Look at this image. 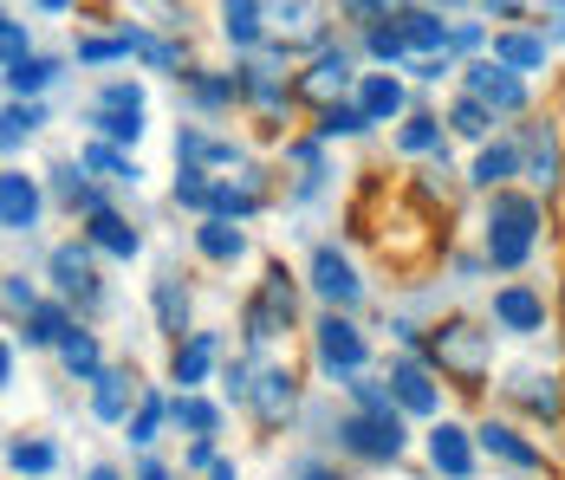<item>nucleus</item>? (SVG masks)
I'll return each mask as SVG.
<instances>
[{"label": "nucleus", "instance_id": "nucleus-1", "mask_svg": "<svg viewBox=\"0 0 565 480\" xmlns=\"http://www.w3.org/2000/svg\"><path fill=\"white\" fill-rule=\"evenodd\" d=\"M540 227H546V202L533 189H501L481 209V260L494 273H520L540 254Z\"/></svg>", "mask_w": 565, "mask_h": 480}, {"label": "nucleus", "instance_id": "nucleus-2", "mask_svg": "<svg viewBox=\"0 0 565 480\" xmlns=\"http://www.w3.org/2000/svg\"><path fill=\"white\" fill-rule=\"evenodd\" d=\"M423 358L449 376L455 390H481L488 371H494V331L475 319H443V324H429Z\"/></svg>", "mask_w": 565, "mask_h": 480}, {"label": "nucleus", "instance_id": "nucleus-3", "mask_svg": "<svg viewBox=\"0 0 565 480\" xmlns=\"http://www.w3.org/2000/svg\"><path fill=\"white\" fill-rule=\"evenodd\" d=\"M143 117H150V92H143V78H105V85L92 92V105H85V130H92L98 143L137 150L143 130H150Z\"/></svg>", "mask_w": 565, "mask_h": 480}, {"label": "nucleus", "instance_id": "nucleus-4", "mask_svg": "<svg viewBox=\"0 0 565 480\" xmlns=\"http://www.w3.org/2000/svg\"><path fill=\"white\" fill-rule=\"evenodd\" d=\"M299 319V286H292V273L280 260H267V279H260V292H247V306H241V338L260 351V344H274L286 338Z\"/></svg>", "mask_w": 565, "mask_h": 480}, {"label": "nucleus", "instance_id": "nucleus-5", "mask_svg": "<svg viewBox=\"0 0 565 480\" xmlns=\"http://www.w3.org/2000/svg\"><path fill=\"white\" fill-rule=\"evenodd\" d=\"M358 53L351 46H326V53L306 58V72H292V105H312V110H332L344 98H358Z\"/></svg>", "mask_w": 565, "mask_h": 480}, {"label": "nucleus", "instance_id": "nucleus-6", "mask_svg": "<svg viewBox=\"0 0 565 480\" xmlns=\"http://www.w3.org/2000/svg\"><path fill=\"white\" fill-rule=\"evenodd\" d=\"M332 0H267V33L286 53H326L332 46Z\"/></svg>", "mask_w": 565, "mask_h": 480}, {"label": "nucleus", "instance_id": "nucleus-7", "mask_svg": "<svg viewBox=\"0 0 565 480\" xmlns=\"http://www.w3.org/2000/svg\"><path fill=\"white\" fill-rule=\"evenodd\" d=\"M461 92L481 98L494 117H526V105H533V78L508 72L501 58H468L461 65Z\"/></svg>", "mask_w": 565, "mask_h": 480}, {"label": "nucleus", "instance_id": "nucleus-8", "mask_svg": "<svg viewBox=\"0 0 565 480\" xmlns=\"http://www.w3.org/2000/svg\"><path fill=\"white\" fill-rule=\"evenodd\" d=\"M312 351H319V371L339 376V383L364 376V364H371V338L351 324V312H326L312 324Z\"/></svg>", "mask_w": 565, "mask_h": 480}, {"label": "nucleus", "instance_id": "nucleus-9", "mask_svg": "<svg viewBox=\"0 0 565 480\" xmlns=\"http://www.w3.org/2000/svg\"><path fill=\"white\" fill-rule=\"evenodd\" d=\"M384 383H391V396H396V409H403V416L443 423V383H436V371H429V358H423V351H396L391 371H384Z\"/></svg>", "mask_w": 565, "mask_h": 480}, {"label": "nucleus", "instance_id": "nucleus-10", "mask_svg": "<svg viewBox=\"0 0 565 480\" xmlns=\"http://www.w3.org/2000/svg\"><path fill=\"white\" fill-rule=\"evenodd\" d=\"M306 286L319 292L326 312H358V306H364V279H358V267L339 254V241L312 247V260H306Z\"/></svg>", "mask_w": 565, "mask_h": 480}, {"label": "nucleus", "instance_id": "nucleus-11", "mask_svg": "<svg viewBox=\"0 0 565 480\" xmlns=\"http://www.w3.org/2000/svg\"><path fill=\"white\" fill-rule=\"evenodd\" d=\"M339 448L344 455H358V461H403V448H409V428L403 416H339Z\"/></svg>", "mask_w": 565, "mask_h": 480}, {"label": "nucleus", "instance_id": "nucleus-12", "mask_svg": "<svg viewBox=\"0 0 565 480\" xmlns=\"http://www.w3.org/2000/svg\"><path fill=\"white\" fill-rule=\"evenodd\" d=\"M46 273H53L58 299L65 306H92L98 299V247L78 234V241H58L53 254H46Z\"/></svg>", "mask_w": 565, "mask_h": 480}, {"label": "nucleus", "instance_id": "nucleus-13", "mask_svg": "<svg viewBox=\"0 0 565 480\" xmlns=\"http://www.w3.org/2000/svg\"><path fill=\"white\" fill-rule=\"evenodd\" d=\"M520 157H526V182H533V195H540V202H546V195H559L565 150H559V124H553V117H533V124L520 130Z\"/></svg>", "mask_w": 565, "mask_h": 480}, {"label": "nucleus", "instance_id": "nucleus-14", "mask_svg": "<svg viewBox=\"0 0 565 480\" xmlns=\"http://www.w3.org/2000/svg\"><path fill=\"white\" fill-rule=\"evenodd\" d=\"M267 202H274V175H267L260 162H241L234 175H215V214H222V221H241V227H247Z\"/></svg>", "mask_w": 565, "mask_h": 480}, {"label": "nucleus", "instance_id": "nucleus-15", "mask_svg": "<svg viewBox=\"0 0 565 480\" xmlns=\"http://www.w3.org/2000/svg\"><path fill=\"white\" fill-rule=\"evenodd\" d=\"M40 209H46V189H40V175H26L20 162H7L0 169V234H33L40 227Z\"/></svg>", "mask_w": 565, "mask_h": 480}, {"label": "nucleus", "instance_id": "nucleus-16", "mask_svg": "<svg viewBox=\"0 0 565 480\" xmlns=\"http://www.w3.org/2000/svg\"><path fill=\"white\" fill-rule=\"evenodd\" d=\"M215 33H222L234 58H254L274 46V33H267V0H215Z\"/></svg>", "mask_w": 565, "mask_h": 480}, {"label": "nucleus", "instance_id": "nucleus-17", "mask_svg": "<svg viewBox=\"0 0 565 480\" xmlns=\"http://www.w3.org/2000/svg\"><path fill=\"white\" fill-rule=\"evenodd\" d=\"M488 58H501L520 78H540V72H553V40H546V26H494Z\"/></svg>", "mask_w": 565, "mask_h": 480}, {"label": "nucleus", "instance_id": "nucleus-18", "mask_svg": "<svg viewBox=\"0 0 565 480\" xmlns=\"http://www.w3.org/2000/svg\"><path fill=\"white\" fill-rule=\"evenodd\" d=\"M423 448H429V468L443 480H475V455H481V441H475V428L461 423H429V435H423Z\"/></svg>", "mask_w": 565, "mask_h": 480}, {"label": "nucleus", "instance_id": "nucleus-19", "mask_svg": "<svg viewBox=\"0 0 565 480\" xmlns=\"http://www.w3.org/2000/svg\"><path fill=\"white\" fill-rule=\"evenodd\" d=\"M391 150H396V157H429L436 169H449V124H443V110L416 105L391 130Z\"/></svg>", "mask_w": 565, "mask_h": 480}, {"label": "nucleus", "instance_id": "nucleus-20", "mask_svg": "<svg viewBox=\"0 0 565 480\" xmlns=\"http://www.w3.org/2000/svg\"><path fill=\"white\" fill-rule=\"evenodd\" d=\"M494 324L513 331V338H540L546 331V292L540 286H526V279H508V286H494Z\"/></svg>", "mask_w": 565, "mask_h": 480}, {"label": "nucleus", "instance_id": "nucleus-21", "mask_svg": "<svg viewBox=\"0 0 565 480\" xmlns=\"http://www.w3.org/2000/svg\"><path fill=\"white\" fill-rule=\"evenodd\" d=\"M247 409H254V423L260 428H286L292 423V416H299V383H292V371L260 364V371H254V396H247Z\"/></svg>", "mask_w": 565, "mask_h": 480}, {"label": "nucleus", "instance_id": "nucleus-22", "mask_svg": "<svg viewBox=\"0 0 565 480\" xmlns=\"http://www.w3.org/2000/svg\"><path fill=\"white\" fill-rule=\"evenodd\" d=\"M526 175V157H520V137H494V143H481L475 162H468V189H481V195H501Z\"/></svg>", "mask_w": 565, "mask_h": 480}, {"label": "nucleus", "instance_id": "nucleus-23", "mask_svg": "<svg viewBox=\"0 0 565 480\" xmlns=\"http://www.w3.org/2000/svg\"><path fill=\"white\" fill-rule=\"evenodd\" d=\"M182 105L195 117H227L241 105V72H215V65H189L182 78Z\"/></svg>", "mask_w": 565, "mask_h": 480}, {"label": "nucleus", "instance_id": "nucleus-24", "mask_svg": "<svg viewBox=\"0 0 565 480\" xmlns=\"http://www.w3.org/2000/svg\"><path fill=\"white\" fill-rule=\"evenodd\" d=\"M215 358H222V331H189V338L170 351L175 396H195V390L209 383V371H215Z\"/></svg>", "mask_w": 565, "mask_h": 480}, {"label": "nucleus", "instance_id": "nucleus-25", "mask_svg": "<svg viewBox=\"0 0 565 480\" xmlns=\"http://www.w3.org/2000/svg\"><path fill=\"white\" fill-rule=\"evenodd\" d=\"M358 110L371 117V124H403L416 98H409V78L403 72H364L358 78Z\"/></svg>", "mask_w": 565, "mask_h": 480}, {"label": "nucleus", "instance_id": "nucleus-26", "mask_svg": "<svg viewBox=\"0 0 565 480\" xmlns=\"http://www.w3.org/2000/svg\"><path fill=\"white\" fill-rule=\"evenodd\" d=\"M475 441H481L488 461H501V468H513V474H546V455H540L513 423H481L475 428Z\"/></svg>", "mask_w": 565, "mask_h": 480}, {"label": "nucleus", "instance_id": "nucleus-27", "mask_svg": "<svg viewBox=\"0 0 565 480\" xmlns=\"http://www.w3.org/2000/svg\"><path fill=\"white\" fill-rule=\"evenodd\" d=\"M85 241H92V247H98L105 260H124V267H130V260L143 254V227H137V221H130L124 209L92 214V221H85Z\"/></svg>", "mask_w": 565, "mask_h": 480}, {"label": "nucleus", "instance_id": "nucleus-28", "mask_svg": "<svg viewBox=\"0 0 565 480\" xmlns=\"http://www.w3.org/2000/svg\"><path fill=\"white\" fill-rule=\"evenodd\" d=\"M396 26H403V40H409V58H443L449 40H455V20L436 13V7H409V13H396Z\"/></svg>", "mask_w": 565, "mask_h": 480}, {"label": "nucleus", "instance_id": "nucleus-29", "mask_svg": "<svg viewBox=\"0 0 565 480\" xmlns=\"http://www.w3.org/2000/svg\"><path fill=\"white\" fill-rule=\"evenodd\" d=\"M72 331H78V319H72V306H65V299H46L40 312H26V319L13 324V338H20L26 351H58Z\"/></svg>", "mask_w": 565, "mask_h": 480}, {"label": "nucleus", "instance_id": "nucleus-30", "mask_svg": "<svg viewBox=\"0 0 565 480\" xmlns=\"http://www.w3.org/2000/svg\"><path fill=\"white\" fill-rule=\"evenodd\" d=\"M508 396L520 403V409H533L540 423H559V416H565V383L553 371H513Z\"/></svg>", "mask_w": 565, "mask_h": 480}, {"label": "nucleus", "instance_id": "nucleus-31", "mask_svg": "<svg viewBox=\"0 0 565 480\" xmlns=\"http://www.w3.org/2000/svg\"><path fill=\"white\" fill-rule=\"evenodd\" d=\"M78 162H85V175L92 182H111V189H143V162L130 157V150H117V143H85L78 150Z\"/></svg>", "mask_w": 565, "mask_h": 480}, {"label": "nucleus", "instance_id": "nucleus-32", "mask_svg": "<svg viewBox=\"0 0 565 480\" xmlns=\"http://www.w3.org/2000/svg\"><path fill=\"white\" fill-rule=\"evenodd\" d=\"M137 403H143L137 376L117 371V364L98 376V383H92V416H98V423H130V416H137Z\"/></svg>", "mask_w": 565, "mask_h": 480}, {"label": "nucleus", "instance_id": "nucleus-33", "mask_svg": "<svg viewBox=\"0 0 565 480\" xmlns=\"http://www.w3.org/2000/svg\"><path fill=\"white\" fill-rule=\"evenodd\" d=\"M247 227L241 221H222V214H209L202 227H195V254L209 260V267H234V260H247Z\"/></svg>", "mask_w": 565, "mask_h": 480}, {"label": "nucleus", "instance_id": "nucleus-34", "mask_svg": "<svg viewBox=\"0 0 565 480\" xmlns=\"http://www.w3.org/2000/svg\"><path fill=\"white\" fill-rule=\"evenodd\" d=\"M443 124H449V137H461V143H475V150H481V143H494V124H501V117L481 105V98L455 92L449 105H443Z\"/></svg>", "mask_w": 565, "mask_h": 480}, {"label": "nucleus", "instance_id": "nucleus-35", "mask_svg": "<svg viewBox=\"0 0 565 480\" xmlns=\"http://www.w3.org/2000/svg\"><path fill=\"white\" fill-rule=\"evenodd\" d=\"M137 40H143V26H117V33H78L72 40V58L78 65H117V58H137Z\"/></svg>", "mask_w": 565, "mask_h": 480}, {"label": "nucleus", "instance_id": "nucleus-36", "mask_svg": "<svg viewBox=\"0 0 565 480\" xmlns=\"http://www.w3.org/2000/svg\"><path fill=\"white\" fill-rule=\"evenodd\" d=\"M46 124H53V110H46V105L7 98V110H0V150H7V157H20V150H26V143L46 130Z\"/></svg>", "mask_w": 565, "mask_h": 480}, {"label": "nucleus", "instance_id": "nucleus-37", "mask_svg": "<svg viewBox=\"0 0 565 480\" xmlns=\"http://www.w3.org/2000/svg\"><path fill=\"white\" fill-rule=\"evenodd\" d=\"M137 58H143V72H157V78H189V40H175V33H150L143 26V40H137Z\"/></svg>", "mask_w": 565, "mask_h": 480}, {"label": "nucleus", "instance_id": "nucleus-38", "mask_svg": "<svg viewBox=\"0 0 565 480\" xmlns=\"http://www.w3.org/2000/svg\"><path fill=\"white\" fill-rule=\"evenodd\" d=\"M58 72H65V58H46V53H33L26 65H7V98H26V105H40V98L58 85Z\"/></svg>", "mask_w": 565, "mask_h": 480}, {"label": "nucleus", "instance_id": "nucleus-39", "mask_svg": "<svg viewBox=\"0 0 565 480\" xmlns=\"http://www.w3.org/2000/svg\"><path fill=\"white\" fill-rule=\"evenodd\" d=\"M58 371L72 376V383H98V376L111 371V364H105V351H98V331H85V324H78V331L58 344Z\"/></svg>", "mask_w": 565, "mask_h": 480}, {"label": "nucleus", "instance_id": "nucleus-40", "mask_svg": "<svg viewBox=\"0 0 565 480\" xmlns=\"http://www.w3.org/2000/svg\"><path fill=\"white\" fill-rule=\"evenodd\" d=\"M170 202L175 209H189V214H215V169H195V162H175V175H170Z\"/></svg>", "mask_w": 565, "mask_h": 480}, {"label": "nucleus", "instance_id": "nucleus-41", "mask_svg": "<svg viewBox=\"0 0 565 480\" xmlns=\"http://www.w3.org/2000/svg\"><path fill=\"white\" fill-rule=\"evenodd\" d=\"M150 306H157V331H170L175 344L189 338V286L175 279V273H163L157 286H150Z\"/></svg>", "mask_w": 565, "mask_h": 480}, {"label": "nucleus", "instance_id": "nucleus-42", "mask_svg": "<svg viewBox=\"0 0 565 480\" xmlns=\"http://www.w3.org/2000/svg\"><path fill=\"white\" fill-rule=\"evenodd\" d=\"M371 130H377V124L358 110V98H344V105L312 117V137H319V143H358V137H371Z\"/></svg>", "mask_w": 565, "mask_h": 480}, {"label": "nucleus", "instance_id": "nucleus-43", "mask_svg": "<svg viewBox=\"0 0 565 480\" xmlns=\"http://www.w3.org/2000/svg\"><path fill=\"white\" fill-rule=\"evenodd\" d=\"M286 162L299 169V175H292V195H319V189H326V175H332L319 137H292V143H286Z\"/></svg>", "mask_w": 565, "mask_h": 480}, {"label": "nucleus", "instance_id": "nucleus-44", "mask_svg": "<svg viewBox=\"0 0 565 480\" xmlns=\"http://www.w3.org/2000/svg\"><path fill=\"white\" fill-rule=\"evenodd\" d=\"M7 468L20 480H46L58 468V448L46 435H13V441H7Z\"/></svg>", "mask_w": 565, "mask_h": 480}, {"label": "nucleus", "instance_id": "nucleus-45", "mask_svg": "<svg viewBox=\"0 0 565 480\" xmlns=\"http://www.w3.org/2000/svg\"><path fill=\"white\" fill-rule=\"evenodd\" d=\"M170 423L189 428L195 441H215V435H222V403H209L202 390H195V396H170Z\"/></svg>", "mask_w": 565, "mask_h": 480}, {"label": "nucleus", "instance_id": "nucleus-46", "mask_svg": "<svg viewBox=\"0 0 565 480\" xmlns=\"http://www.w3.org/2000/svg\"><path fill=\"white\" fill-rule=\"evenodd\" d=\"M339 7L344 26H358V33H371V26H384V20H396V13H409L416 0H332Z\"/></svg>", "mask_w": 565, "mask_h": 480}, {"label": "nucleus", "instance_id": "nucleus-47", "mask_svg": "<svg viewBox=\"0 0 565 480\" xmlns=\"http://www.w3.org/2000/svg\"><path fill=\"white\" fill-rule=\"evenodd\" d=\"M344 390H351V403H358V416H403V409H396V396H391V383H384V376H351Z\"/></svg>", "mask_w": 565, "mask_h": 480}, {"label": "nucleus", "instance_id": "nucleus-48", "mask_svg": "<svg viewBox=\"0 0 565 480\" xmlns=\"http://www.w3.org/2000/svg\"><path fill=\"white\" fill-rule=\"evenodd\" d=\"M163 423H170V403H163V396H143V403H137V416H130V441H137V448H150V441H157V435H163Z\"/></svg>", "mask_w": 565, "mask_h": 480}, {"label": "nucleus", "instance_id": "nucleus-49", "mask_svg": "<svg viewBox=\"0 0 565 480\" xmlns=\"http://www.w3.org/2000/svg\"><path fill=\"white\" fill-rule=\"evenodd\" d=\"M0 58H7V65H26V58H33V26H26L20 13L0 20Z\"/></svg>", "mask_w": 565, "mask_h": 480}, {"label": "nucleus", "instance_id": "nucleus-50", "mask_svg": "<svg viewBox=\"0 0 565 480\" xmlns=\"http://www.w3.org/2000/svg\"><path fill=\"white\" fill-rule=\"evenodd\" d=\"M46 299H40V286L26 279V273H7V312H13V324L26 319V312H40Z\"/></svg>", "mask_w": 565, "mask_h": 480}, {"label": "nucleus", "instance_id": "nucleus-51", "mask_svg": "<svg viewBox=\"0 0 565 480\" xmlns=\"http://www.w3.org/2000/svg\"><path fill=\"white\" fill-rule=\"evenodd\" d=\"M403 72H409L416 85H443V78H461V58H455V53H443V58H409Z\"/></svg>", "mask_w": 565, "mask_h": 480}, {"label": "nucleus", "instance_id": "nucleus-52", "mask_svg": "<svg viewBox=\"0 0 565 480\" xmlns=\"http://www.w3.org/2000/svg\"><path fill=\"white\" fill-rule=\"evenodd\" d=\"M254 371H260V364H227L222 371V396L227 403H247V396H254Z\"/></svg>", "mask_w": 565, "mask_h": 480}, {"label": "nucleus", "instance_id": "nucleus-53", "mask_svg": "<svg viewBox=\"0 0 565 480\" xmlns=\"http://www.w3.org/2000/svg\"><path fill=\"white\" fill-rule=\"evenodd\" d=\"M286 480H344V474L332 468V461H312V455H299V461L286 468Z\"/></svg>", "mask_w": 565, "mask_h": 480}, {"label": "nucleus", "instance_id": "nucleus-54", "mask_svg": "<svg viewBox=\"0 0 565 480\" xmlns=\"http://www.w3.org/2000/svg\"><path fill=\"white\" fill-rule=\"evenodd\" d=\"M481 13L501 26H526V0H481Z\"/></svg>", "mask_w": 565, "mask_h": 480}, {"label": "nucleus", "instance_id": "nucleus-55", "mask_svg": "<svg viewBox=\"0 0 565 480\" xmlns=\"http://www.w3.org/2000/svg\"><path fill=\"white\" fill-rule=\"evenodd\" d=\"M13 376H20V338L0 344V390H13Z\"/></svg>", "mask_w": 565, "mask_h": 480}, {"label": "nucleus", "instance_id": "nucleus-56", "mask_svg": "<svg viewBox=\"0 0 565 480\" xmlns=\"http://www.w3.org/2000/svg\"><path fill=\"white\" fill-rule=\"evenodd\" d=\"M215 461H222V455H215V441H189V455H182V468H202V474H209Z\"/></svg>", "mask_w": 565, "mask_h": 480}, {"label": "nucleus", "instance_id": "nucleus-57", "mask_svg": "<svg viewBox=\"0 0 565 480\" xmlns=\"http://www.w3.org/2000/svg\"><path fill=\"white\" fill-rule=\"evenodd\" d=\"M540 26H546L553 46H565V0H546V20H540Z\"/></svg>", "mask_w": 565, "mask_h": 480}, {"label": "nucleus", "instance_id": "nucleus-58", "mask_svg": "<svg viewBox=\"0 0 565 480\" xmlns=\"http://www.w3.org/2000/svg\"><path fill=\"white\" fill-rule=\"evenodd\" d=\"M130 480H175V468H163V461H137Z\"/></svg>", "mask_w": 565, "mask_h": 480}, {"label": "nucleus", "instance_id": "nucleus-59", "mask_svg": "<svg viewBox=\"0 0 565 480\" xmlns=\"http://www.w3.org/2000/svg\"><path fill=\"white\" fill-rule=\"evenodd\" d=\"M78 0H33V13H46V20H58V13H72Z\"/></svg>", "mask_w": 565, "mask_h": 480}, {"label": "nucleus", "instance_id": "nucleus-60", "mask_svg": "<svg viewBox=\"0 0 565 480\" xmlns=\"http://www.w3.org/2000/svg\"><path fill=\"white\" fill-rule=\"evenodd\" d=\"M209 480H241V468H234V461H215V468H209Z\"/></svg>", "mask_w": 565, "mask_h": 480}, {"label": "nucleus", "instance_id": "nucleus-61", "mask_svg": "<svg viewBox=\"0 0 565 480\" xmlns=\"http://www.w3.org/2000/svg\"><path fill=\"white\" fill-rule=\"evenodd\" d=\"M416 7H436V13H455V7H475V0H416Z\"/></svg>", "mask_w": 565, "mask_h": 480}, {"label": "nucleus", "instance_id": "nucleus-62", "mask_svg": "<svg viewBox=\"0 0 565 480\" xmlns=\"http://www.w3.org/2000/svg\"><path fill=\"white\" fill-rule=\"evenodd\" d=\"M85 480H124V474H117V468H105V461H98V468H85Z\"/></svg>", "mask_w": 565, "mask_h": 480}]
</instances>
